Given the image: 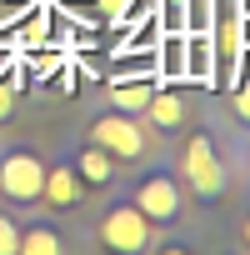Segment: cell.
Returning a JSON list of instances; mask_svg holds the SVG:
<instances>
[{
  "label": "cell",
  "mask_w": 250,
  "mask_h": 255,
  "mask_svg": "<svg viewBox=\"0 0 250 255\" xmlns=\"http://www.w3.org/2000/svg\"><path fill=\"white\" fill-rule=\"evenodd\" d=\"M180 175H185V190L200 200V205H220L230 195V165L215 145L210 130H190L185 135V150H180Z\"/></svg>",
  "instance_id": "cell-1"
},
{
  "label": "cell",
  "mask_w": 250,
  "mask_h": 255,
  "mask_svg": "<svg viewBox=\"0 0 250 255\" xmlns=\"http://www.w3.org/2000/svg\"><path fill=\"white\" fill-rule=\"evenodd\" d=\"M85 140L90 145H100L105 155H115L120 165H135V160H145L150 155V145H155V135H150V125L140 120V115H120V110H100V115H90L85 120Z\"/></svg>",
  "instance_id": "cell-2"
},
{
  "label": "cell",
  "mask_w": 250,
  "mask_h": 255,
  "mask_svg": "<svg viewBox=\"0 0 250 255\" xmlns=\"http://www.w3.org/2000/svg\"><path fill=\"white\" fill-rule=\"evenodd\" d=\"M130 205H135L155 230H170V225L185 215V185H180V175H170L165 165H150V170L135 175Z\"/></svg>",
  "instance_id": "cell-3"
},
{
  "label": "cell",
  "mask_w": 250,
  "mask_h": 255,
  "mask_svg": "<svg viewBox=\"0 0 250 255\" xmlns=\"http://www.w3.org/2000/svg\"><path fill=\"white\" fill-rule=\"evenodd\" d=\"M95 240H100L105 250H115V255H145V250L155 245V225L130 205V195H120V200H110V205L100 210Z\"/></svg>",
  "instance_id": "cell-4"
},
{
  "label": "cell",
  "mask_w": 250,
  "mask_h": 255,
  "mask_svg": "<svg viewBox=\"0 0 250 255\" xmlns=\"http://www.w3.org/2000/svg\"><path fill=\"white\" fill-rule=\"evenodd\" d=\"M40 180H45V160L30 145H0V200L10 210H30L40 205Z\"/></svg>",
  "instance_id": "cell-5"
},
{
  "label": "cell",
  "mask_w": 250,
  "mask_h": 255,
  "mask_svg": "<svg viewBox=\"0 0 250 255\" xmlns=\"http://www.w3.org/2000/svg\"><path fill=\"white\" fill-rule=\"evenodd\" d=\"M65 160L75 165V175H80V185H85V190H115V185H120V160H115V155H105V150H100V145H90V140L70 145V150H65Z\"/></svg>",
  "instance_id": "cell-6"
},
{
  "label": "cell",
  "mask_w": 250,
  "mask_h": 255,
  "mask_svg": "<svg viewBox=\"0 0 250 255\" xmlns=\"http://www.w3.org/2000/svg\"><path fill=\"white\" fill-rule=\"evenodd\" d=\"M80 195H85V185H80V175H75V165L60 155L55 165H45V180H40V205H50V210H75L80 205Z\"/></svg>",
  "instance_id": "cell-7"
},
{
  "label": "cell",
  "mask_w": 250,
  "mask_h": 255,
  "mask_svg": "<svg viewBox=\"0 0 250 255\" xmlns=\"http://www.w3.org/2000/svg\"><path fill=\"white\" fill-rule=\"evenodd\" d=\"M185 110H190V100H185V90H150V105H145V125L155 135H175V130H185Z\"/></svg>",
  "instance_id": "cell-8"
},
{
  "label": "cell",
  "mask_w": 250,
  "mask_h": 255,
  "mask_svg": "<svg viewBox=\"0 0 250 255\" xmlns=\"http://www.w3.org/2000/svg\"><path fill=\"white\" fill-rule=\"evenodd\" d=\"M150 90H155V80H145V75H120V80L105 85V105L120 110V115H145Z\"/></svg>",
  "instance_id": "cell-9"
},
{
  "label": "cell",
  "mask_w": 250,
  "mask_h": 255,
  "mask_svg": "<svg viewBox=\"0 0 250 255\" xmlns=\"http://www.w3.org/2000/svg\"><path fill=\"white\" fill-rule=\"evenodd\" d=\"M20 255H65V230L45 215L20 225Z\"/></svg>",
  "instance_id": "cell-10"
},
{
  "label": "cell",
  "mask_w": 250,
  "mask_h": 255,
  "mask_svg": "<svg viewBox=\"0 0 250 255\" xmlns=\"http://www.w3.org/2000/svg\"><path fill=\"white\" fill-rule=\"evenodd\" d=\"M0 255H20V220L0 210Z\"/></svg>",
  "instance_id": "cell-11"
},
{
  "label": "cell",
  "mask_w": 250,
  "mask_h": 255,
  "mask_svg": "<svg viewBox=\"0 0 250 255\" xmlns=\"http://www.w3.org/2000/svg\"><path fill=\"white\" fill-rule=\"evenodd\" d=\"M230 110H235V120H240L245 130H250V85H240V90L230 95Z\"/></svg>",
  "instance_id": "cell-12"
},
{
  "label": "cell",
  "mask_w": 250,
  "mask_h": 255,
  "mask_svg": "<svg viewBox=\"0 0 250 255\" xmlns=\"http://www.w3.org/2000/svg\"><path fill=\"white\" fill-rule=\"evenodd\" d=\"M10 115H15V85H10L5 75H0V125H5Z\"/></svg>",
  "instance_id": "cell-13"
},
{
  "label": "cell",
  "mask_w": 250,
  "mask_h": 255,
  "mask_svg": "<svg viewBox=\"0 0 250 255\" xmlns=\"http://www.w3.org/2000/svg\"><path fill=\"white\" fill-rule=\"evenodd\" d=\"M95 10H100V15H125V10H130V0H95Z\"/></svg>",
  "instance_id": "cell-14"
},
{
  "label": "cell",
  "mask_w": 250,
  "mask_h": 255,
  "mask_svg": "<svg viewBox=\"0 0 250 255\" xmlns=\"http://www.w3.org/2000/svg\"><path fill=\"white\" fill-rule=\"evenodd\" d=\"M240 240H245V245H250V210H245V215H240Z\"/></svg>",
  "instance_id": "cell-15"
}]
</instances>
